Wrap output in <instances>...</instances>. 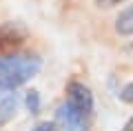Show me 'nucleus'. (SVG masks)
Listing matches in <instances>:
<instances>
[{
    "label": "nucleus",
    "instance_id": "nucleus-11",
    "mask_svg": "<svg viewBox=\"0 0 133 131\" xmlns=\"http://www.w3.org/2000/svg\"><path fill=\"white\" fill-rule=\"evenodd\" d=\"M122 131H133V118H129V120L124 122V127H122Z\"/></svg>",
    "mask_w": 133,
    "mask_h": 131
},
{
    "label": "nucleus",
    "instance_id": "nucleus-3",
    "mask_svg": "<svg viewBox=\"0 0 133 131\" xmlns=\"http://www.w3.org/2000/svg\"><path fill=\"white\" fill-rule=\"evenodd\" d=\"M53 122L58 124L60 131H87V127H89V118L82 116L78 109H73L66 100L56 109V120Z\"/></svg>",
    "mask_w": 133,
    "mask_h": 131
},
{
    "label": "nucleus",
    "instance_id": "nucleus-10",
    "mask_svg": "<svg viewBox=\"0 0 133 131\" xmlns=\"http://www.w3.org/2000/svg\"><path fill=\"white\" fill-rule=\"evenodd\" d=\"M122 0H95V5L98 7H104V9H109V7H115V5H120Z\"/></svg>",
    "mask_w": 133,
    "mask_h": 131
},
{
    "label": "nucleus",
    "instance_id": "nucleus-7",
    "mask_svg": "<svg viewBox=\"0 0 133 131\" xmlns=\"http://www.w3.org/2000/svg\"><path fill=\"white\" fill-rule=\"evenodd\" d=\"M24 104H27V109L31 113H38L40 111V93L36 89L27 91V96H24Z\"/></svg>",
    "mask_w": 133,
    "mask_h": 131
},
{
    "label": "nucleus",
    "instance_id": "nucleus-8",
    "mask_svg": "<svg viewBox=\"0 0 133 131\" xmlns=\"http://www.w3.org/2000/svg\"><path fill=\"white\" fill-rule=\"evenodd\" d=\"M31 131H60V129H58V124H56V122H49V120H42V122H38V124L33 127Z\"/></svg>",
    "mask_w": 133,
    "mask_h": 131
},
{
    "label": "nucleus",
    "instance_id": "nucleus-5",
    "mask_svg": "<svg viewBox=\"0 0 133 131\" xmlns=\"http://www.w3.org/2000/svg\"><path fill=\"white\" fill-rule=\"evenodd\" d=\"M18 104H20V93L16 91V87L0 84V127H5L16 116Z\"/></svg>",
    "mask_w": 133,
    "mask_h": 131
},
{
    "label": "nucleus",
    "instance_id": "nucleus-9",
    "mask_svg": "<svg viewBox=\"0 0 133 131\" xmlns=\"http://www.w3.org/2000/svg\"><path fill=\"white\" fill-rule=\"evenodd\" d=\"M120 98H122V102H129V104L133 102V80L124 87L122 91H120Z\"/></svg>",
    "mask_w": 133,
    "mask_h": 131
},
{
    "label": "nucleus",
    "instance_id": "nucleus-4",
    "mask_svg": "<svg viewBox=\"0 0 133 131\" xmlns=\"http://www.w3.org/2000/svg\"><path fill=\"white\" fill-rule=\"evenodd\" d=\"M27 40V29L20 22H5L0 24V53H7L18 49Z\"/></svg>",
    "mask_w": 133,
    "mask_h": 131
},
{
    "label": "nucleus",
    "instance_id": "nucleus-2",
    "mask_svg": "<svg viewBox=\"0 0 133 131\" xmlns=\"http://www.w3.org/2000/svg\"><path fill=\"white\" fill-rule=\"evenodd\" d=\"M66 102L91 120V116H93V93H91V89L87 84L78 82V80L69 82V87H66Z\"/></svg>",
    "mask_w": 133,
    "mask_h": 131
},
{
    "label": "nucleus",
    "instance_id": "nucleus-6",
    "mask_svg": "<svg viewBox=\"0 0 133 131\" xmlns=\"http://www.w3.org/2000/svg\"><path fill=\"white\" fill-rule=\"evenodd\" d=\"M115 31L120 36H133V5L120 11L118 20H115Z\"/></svg>",
    "mask_w": 133,
    "mask_h": 131
},
{
    "label": "nucleus",
    "instance_id": "nucleus-1",
    "mask_svg": "<svg viewBox=\"0 0 133 131\" xmlns=\"http://www.w3.org/2000/svg\"><path fill=\"white\" fill-rule=\"evenodd\" d=\"M42 69V60L36 53H9L0 58V84H9L18 89L29 82Z\"/></svg>",
    "mask_w": 133,
    "mask_h": 131
}]
</instances>
